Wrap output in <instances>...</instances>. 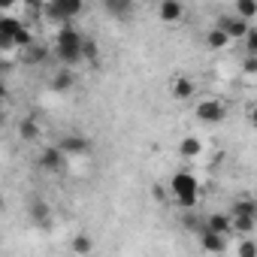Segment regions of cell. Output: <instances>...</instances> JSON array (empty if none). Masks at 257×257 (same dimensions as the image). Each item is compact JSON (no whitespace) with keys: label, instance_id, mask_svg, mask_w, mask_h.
<instances>
[{"label":"cell","instance_id":"6da1fadb","mask_svg":"<svg viewBox=\"0 0 257 257\" xmlns=\"http://www.w3.org/2000/svg\"><path fill=\"white\" fill-rule=\"evenodd\" d=\"M85 40H88V37H82L73 25L58 28V34H55V58H58L64 67L73 70L76 64L85 61Z\"/></svg>","mask_w":257,"mask_h":257},{"label":"cell","instance_id":"7a4b0ae2","mask_svg":"<svg viewBox=\"0 0 257 257\" xmlns=\"http://www.w3.org/2000/svg\"><path fill=\"white\" fill-rule=\"evenodd\" d=\"M170 194L176 200V206H182L185 212H194L200 203V182L191 170H176L170 179Z\"/></svg>","mask_w":257,"mask_h":257},{"label":"cell","instance_id":"3957f363","mask_svg":"<svg viewBox=\"0 0 257 257\" xmlns=\"http://www.w3.org/2000/svg\"><path fill=\"white\" fill-rule=\"evenodd\" d=\"M82 10H85L82 0H49V4H43V19L67 28L73 25L76 16H82Z\"/></svg>","mask_w":257,"mask_h":257},{"label":"cell","instance_id":"277c9868","mask_svg":"<svg viewBox=\"0 0 257 257\" xmlns=\"http://www.w3.org/2000/svg\"><path fill=\"white\" fill-rule=\"evenodd\" d=\"M194 115H197V121H203V124H221V121L227 118V103L218 100V97H206V100H200V103L194 106Z\"/></svg>","mask_w":257,"mask_h":257},{"label":"cell","instance_id":"5b68a950","mask_svg":"<svg viewBox=\"0 0 257 257\" xmlns=\"http://www.w3.org/2000/svg\"><path fill=\"white\" fill-rule=\"evenodd\" d=\"M67 155L58 149V146H46L43 155H40V170L49 173V176H64L67 173Z\"/></svg>","mask_w":257,"mask_h":257},{"label":"cell","instance_id":"8992f818","mask_svg":"<svg viewBox=\"0 0 257 257\" xmlns=\"http://www.w3.org/2000/svg\"><path fill=\"white\" fill-rule=\"evenodd\" d=\"M215 28H221L230 40H245V37L251 34V25H248V22H242L236 13H233V16H218Z\"/></svg>","mask_w":257,"mask_h":257},{"label":"cell","instance_id":"52a82bcc","mask_svg":"<svg viewBox=\"0 0 257 257\" xmlns=\"http://www.w3.org/2000/svg\"><path fill=\"white\" fill-rule=\"evenodd\" d=\"M55 146H58L67 158H82V155L91 152V140H88V137H79V134H67V137H61Z\"/></svg>","mask_w":257,"mask_h":257},{"label":"cell","instance_id":"ba28073f","mask_svg":"<svg viewBox=\"0 0 257 257\" xmlns=\"http://www.w3.org/2000/svg\"><path fill=\"white\" fill-rule=\"evenodd\" d=\"M194 94H197V82H194L191 76H182V73H179V76L170 82V97H173V100L185 103V100H191Z\"/></svg>","mask_w":257,"mask_h":257},{"label":"cell","instance_id":"9c48e42d","mask_svg":"<svg viewBox=\"0 0 257 257\" xmlns=\"http://www.w3.org/2000/svg\"><path fill=\"white\" fill-rule=\"evenodd\" d=\"M28 218H31L37 227H52V206H49L46 200L34 197V200L28 203Z\"/></svg>","mask_w":257,"mask_h":257},{"label":"cell","instance_id":"30bf717a","mask_svg":"<svg viewBox=\"0 0 257 257\" xmlns=\"http://www.w3.org/2000/svg\"><path fill=\"white\" fill-rule=\"evenodd\" d=\"M49 85H52V91L67 94V91H73V88H76V73H73L70 67H61V70H55V73H52Z\"/></svg>","mask_w":257,"mask_h":257},{"label":"cell","instance_id":"8fae6325","mask_svg":"<svg viewBox=\"0 0 257 257\" xmlns=\"http://www.w3.org/2000/svg\"><path fill=\"white\" fill-rule=\"evenodd\" d=\"M158 16H161V22L176 25V22L185 19V7L179 4V0H161V4H158Z\"/></svg>","mask_w":257,"mask_h":257},{"label":"cell","instance_id":"7c38bea8","mask_svg":"<svg viewBox=\"0 0 257 257\" xmlns=\"http://www.w3.org/2000/svg\"><path fill=\"white\" fill-rule=\"evenodd\" d=\"M206 230H212V233H218V236H230V233H233V218H230V212H215V215H209V218H206Z\"/></svg>","mask_w":257,"mask_h":257},{"label":"cell","instance_id":"4fadbf2b","mask_svg":"<svg viewBox=\"0 0 257 257\" xmlns=\"http://www.w3.org/2000/svg\"><path fill=\"white\" fill-rule=\"evenodd\" d=\"M200 248H203L206 254H224V251H227V236H218V233H212V230H203V233H200Z\"/></svg>","mask_w":257,"mask_h":257},{"label":"cell","instance_id":"5bb4252c","mask_svg":"<svg viewBox=\"0 0 257 257\" xmlns=\"http://www.w3.org/2000/svg\"><path fill=\"white\" fill-rule=\"evenodd\" d=\"M230 215H233V218H251V221H257V200H254L251 194H242V197L233 203Z\"/></svg>","mask_w":257,"mask_h":257},{"label":"cell","instance_id":"9a60e30c","mask_svg":"<svg viewBox=\"0 0 257 257\" xmlns=\"http://www.w3.org/2000/svg\"><path fill=\"white\" fill-rule=\"evenodd\" d=\"M70 254L73 257H91L94 254V239L88 233H76L73 242H70Z\"/></svg>","mask_w":257,"mask_h":257},{"label":"cell","instance_id":"2e32d148","mask_svg":"<svg viewBox=\"0 0 257 257\" xmlns=\"http://www.w3.org/2000/svg\"><path fill=\"white\" fill-rule=\"evenodd\" d=\"M103 10H106L112 19H131L134 4H131V0H103Z\"/></svg>","mask_w":257,"mask_h":257},{"label":"cell","instance_id":"e0dca14e","mask_svg":"<svg viewBox=\"0 0 257 257\" xmlns=\"http://www.w3.org/2000/svg\"><path fill=\"white\" fill-rule=\"evenodd\" d=\"M19 137H22L25 143H37V140H40V124H37V118L19 121Z\"/></svg>","mask_w":257,"mask_h":257},{"label":"cell","instance_id":"ac0fdd59","mask_svg":"<svg viewBox=\"0 0 257 257\" xmlns=\"http://www.w3.org/2000/svg\"><path fill=\"white\" fill-rule=\"evenodd\" d=\"M230 43H233V40H230V37H227V34L221 31V28H212V31L206 34V46H209V49H215V52H221V49H227Z\"/></svg>","mask_w":257,"mask_h":257},{"label":"cell","instance_id":"d6986e66","mask_svg":"<svg viewBox=\"0 0 257 257\" xmlns=\"http://www.w3.org/2000/svg\"><path fill=\"white\" fill-rule=\"evenodd\" d=\"M236 16L251 25V19H257V0H236Z\"/></svg>","mask_w":257,"mask_h":257},{"label":"cell","instance_id":"ffe728a7","mask_svg":"<svg viewBox=\"0 0 257 257\" xmlns=\"http://www.w3.org/2000/svg\"><path fill=\"white\" fill-rule=\"evenodd\" d=\"M200 152H203V143H200L197 137H185V140L179 143V155H182V158H197Z\"/></svg>","mask_w":257,"mask_h":257},{"label":"cell","instance_id":"44dd1931","mask_svg":"<svg viewBox=\"0 0 257 257\" xmlns=\"http://www.w3.org/2000/svg\"><path fill=\"white\" fill-rule=\"evenodd\" d=\"M230 218H233V215H230ZM254 227H257V221H251V218H233V233H236L239 239H251Z\"/></svg>","mask_w":257,"mask_h":257},{"label":"cell","instance_id":"7402d4cb","mask_svg":"<svg viewBox=\"0 0 257 257\" xmlns=\"http://www.w3.org/2000/svg\"><path fill=\"white\" fill-rule=\"evenodd\" d=\"M22 58H25V64H43L46 61V49L40 43H34L28 52H22Z\"/></svg>","mask_w":257,"mask_h":257},{"label":"cell","instance_id":"603a6c76","mask_svg":"<svg viewBox=\"0 0 257 257\" xmlns=\"http://www.w3.org/2000/svg\"><path fill=\"white\" fill-rule=\"evenodd\" d=\"M236 257H257V242H254V239H239Z\"/></svg>","mask_w":257,"mask_h":257},{"label":"cell","instance_id":"cb8c5ba5","mask_svg":"<svg viewBox=\"0 0 257 257\" xmlns=\"http://www.w3.org/2000/svg\"><path fill=\"white\" fill-rule=\"evenodd\" d=\"M245 43V55H251V58H257V28H251V34L242 40Z\"/></svg>","mask_w":257,"mask_h":257},{"label":"cell","instance_id":"d4e9b609","mask_svg":"<svg viewBox=\"0 0 257 257\" xmlns=\"http://www.w3.org/2000/svg\"><path fill=\"white\" fill-rule=\"evenodd\" d=\"M85 61H97V43L94 40H85Z\"/></svg>","mask_w":257,"mask_h":257},{"label":"cell","instance_id":"484cf974","mask_svg":"<svg viewBox=\"0 0 257 257\" xmlns=\"http://www.w3.org/2000/svg\"><path fill=\"white\" fill-rule=\"evenodd\" d=\"M242 70H245V73H257V58L245 55V61H242Z\"/></svg>","mask_w":257,"mask_h":257},{"label":"cell","instance_id":"4316f807","mask_svg":"<svg viewBox=\"0 0 257 257\" xmlns=\"http://www.w3.org/2000/svg\"><path fill=\"white\" fill-rule=\"evenodd\" d=\"M248 121H251V127L257 131V109H251V115H248Z\"/></svg>","mask_w":257,"mask_h":257}]
</instances>
